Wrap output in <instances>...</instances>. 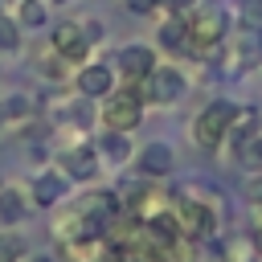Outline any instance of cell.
I'll return each instance as SVG.
<instances>
[{"instance_id": "obj_1", "label": "cell", "mask_w": 262, "mask_h": 262, "mask_svg": "<svg viewBox=\"0 0 262 262\" xmlns=\"http://www.w3.org/2000/svg\"><path fill=\"white\" fill-rule=\"evenodd\" d=\"M233 119H237V106H233V102H225V98H213L209 106H201V115L192 119V139H196V147L217 151V147L225 143V135H229Z\"/></svg>"}, {"instance_id": "obj_2", "label": "cell", "mask_w": 262, "mask_h": 262, "mask_svg": "<svg viewBox=\"0 0 262 262\" xmlns=\"http://www.w3.org/2000/svg\"><path fill=\"white\" fill-rule=\"evenodd\" d=\"M98 119H102L106 131L131 135V131L139 127V119H143V98H139V90H135V86L111 90V94L102 98V106H98Z\"/></svg>"}, {"instance_id": "obj_3", "label": "cell", "mask_w": 262, "mask_h": 262, "mask_svg": "<svg viewBox=\"0 0 262 262\" xmlns=\"http://www.w3.org/2000/svg\"><path fill=\"white\" fill-rule=\"evenodd\" d=\"M184 29H188V53L209 57V53L225 41V33H229V16H225L221 8H196V12L184 20Z\"/></svg>"}, {"instance_id": "obj_4", "label": "cell", "mask_w": 262, "mask_h": 262, "mask_svg": "<svg viewBox=\"0 0 262 262\" xmlns=\"http://www.w3.org/2000/svg\"><path fill=\"white\" fill-rule=\"evenodd\" d=\"M135 90H139V98H147V102H156V106H172V102L184 98L188 82H184V74H180L176 66H156L143 82H135Z\"/></svg>"}, {"instance_id": "obj_5", "label": "cell", "mask_w": 262, "mask_h": 262, "mask_svg": "<svg viewBox=\"0 0 262 262\" xmlns=\"http://www.w3.org/2000/svg\"><path fill=\"white\" fill-rule=\"evenodd\" d=\"M25 192H29V201H33L37 209H57V205L70 196V176H66L61 168H41V172L25 184Z\"/></svg>"}, {"instance_id": "obj_6", "label": "cell", "mask_w": 262, "mask_h": 262, "mask_svg": "<svg viewBox=\"0 0 262 262\" xmlns=\"http://www.w3.org/2000/svg\"><path fill=\"white\" fill-rule=\"evenodd\" d=\"M49 45H53V49H57L70 66H82V61L90 57V37H86L82 20H61V25H53Z\"/></svg>"}, {"instance_id": "obj_7", "label": "cell", "mask_w": 262, "mask_h": 262, "mask_svg": "<svg viewBox=\"0 0 262 262\" xmlns=\"http://www.w3.org/2000/svg\"><path fill=\"white\" fill-rule=\"evenodd\" d=\"M111 66H119V74L135 86V82H143L160 61H156V49L151 45H143V41H131V45H123L119 53H115V61Z\"/></svg>"}, {"instance_id": "obj_8", "label": "cell", "mask_w": 262, "mask_h": 262, "mask_svg": "<svg viewBox=\"0 0 262 262\" xmlns=\"http://www.w3.org/2000/svg\"><path fill=\"white\" fill-rule=\"evenodd\" d=\"M74 86L82 98H106L115 90V66L111 61H82L74 74Z\"/></svg>"}, {"instance_id": "obj_9", "label": "cell", "mask_w": 262, "mask_h": 262, "mask_svg": "<svg viewBox=\"0 0 262 262\" xmlns=\"http://www.w3.org/2000/svg\"><path fill=\"white\" fill-rule=\"evenodd\" d=\"M57 168L70 176V184L74 180H94L98 176V147L82 139V143H74V147H66L57 156Z\"/></svg>"}, {"instance_id": "obj_10", "label": "cell", "mask_w": 262, "mask_h": 262, "mask_svg": "<svg viewBox=\"0 0 262 262\" xmlns=\"http://www.w3.org/2000/svg\"><path fill=\"white\" fill-rule=\"evenodd\" d=\"M176 225H180L184 237H205V233L217 229V217H213V209L201 205V201H180V205H176Z\"/></svg>"}, {"instance_id": "obj_11", "label": "cell", "mask_w": 262, "mask_h": 262, "mask_svg": "<svg viewBox=\"0 0 262 262\" xmlns=\"http://www.w3.org/2000/svg\"><path fill=\"white\" fill-rule=\"evenodd\" d=\"M29 209H33V201H29V192L20 184H4L0 188V225L4 229H16L29 217Z\"/></svg>"}, {"instance_id": "obj_12", "label": "cell", "mask_w": 262, "mask_h": 262, "mask_svg": "<svg viewBox=\"0 0 262 262\" xmlns=\"http://www.w3.org/2000/svg\"><path fill=\"white\" fill-rule=\"evenodd\" d=\"M135 168H139L143 176H164V172L172 168V147H168V143H147V147L135 156Z\"/></svg>"}, {"instance_id": "obj_13", "label": "cell", "mask_w": 262, "mask_h": 262, "mask_svg": "<svg viewBox=\"0 0 262 262\" xmlns=\"http://www.w3.org/2000/svg\"><path fill=\"white\" fill-rule=\"evenodd\" d=\"M12 20L20 29H41L49 20V0H12Z\"/></svg>"}, {"instance_id": "obj_14", "label": "cell", "mask_w": 262, "mask_h": 262, "mask_svg": "<svg viewBox=\"0 0 262 262\" xmlns=\"http://www.w3.org/2000/svg\"><path fill=\"white\" fill-rule=\"evenodd\" d=\"M237 57H242L246 66H258V61H262V25H258V20H246V25L237 29Z\"/></svg>"}, {"instance_id": "obj_15", "label": "cell", "mask_w": 262, "mask_h": 262, "mask_svg": "<svg viewBox=\"0 0 262 262\" xmlns=\"http://www.w3.org/2000/svg\"><path fill=\"white\" fill-rule=\"evenodd\" d=\"M61 258L66 262H102V237H74V242H61Z\"/></svg>"}, {"instance_id": "obj_16", "label": "cell", "mask_w": 262, "mask_h": 262, "mask_svg": "<svg viewBox=\"0 0 262 262\" xmlns=\"http://www.w3.org/2000/svg\"><path fill=\"white\" fill-rule=\"evenodd\" d=\"M29 115H33V98H29V94H8V98H0V131L25 123Z\"/></svg>"}, {"instance_id": "obj_17", "label": "cell", "mask_w": 262, "mask_h": 262, "mask_svg": "<svg viewBox=\"0 0 262 262\" xmlns=\"http://www.w3.org/2000/svg\"><path fill=\"white\" fill-rule=\"evenodd\" d=\"M37 74H41V78H49V82H66L70 61H66L53 45H41V49H37Z\"/></svg>"}, {"instance_id": "obj_18", "label": "cell", "mask_w": 262, "mask_h": 262, "mask_svg": "<svg viewBox=\"0 0 262 262\" xmlns=\"http://www.w3.org/2000/svg\"><path fill=\"white\" fill-rule=\"evenodd\" d=\"M94 147H98V160H111V164H123V160L131 156V143H127V135H119V131H102Z\"/></svg>"}, {"instance_id": "obj_19", "label": "cell", "mask_w": 262, "mask_h": 262, "mask_svg": "<svg viewBox=\"0 0 262 262\" xmlns=\"http://www.w3.org/2000/svg\"><path fill=\"white\" fill-rule=\"evenodd\" d=\"M160 45L172 49V53H184V49H188V29H184L180 16H172V20L160 25Z\"/></svg>"}, {"instance_id": "obj_20", "label": "cell", "mask_w": 262, "mask_h": 262, "mask_svg": "<svg viewBox=\"0 0 262 262\" xmlns=\"http://www.w3.org/2000/svg\"><path fill=\"white\" fill-rule=\"evenodd\" d=\"M25 45V29L12 20L8 8H0V53H16Z\"/></svg>"}, {"instance_id": "obj_21", "label": "cell", "mask_w": 262, "mask_h": 262, "mask_svg": "<svg viewBox=\"0 0 262 262\" xmlns=\"http://www.w3.org/2000/svg\"><path fill=\"white\" fill-rule=\"evenodd\" d=\"M25 254H29L25 237L16 229H0V262H20Z\"/></svg>"}, {"instance_id": "obj_22", "label": "cell", "mask_w": 262, "mask_h": 262, "mask_svg": "<svg viewBox=\"0 0 262 262\" xmlns=\"http://www.w3.org/2000/svg\"><path fill=\"white\" fill-rule=\"evenodd\" d=\"M127 8L143 16V12H156V8H160V0H127Z\"/></svg>"}, {"instance_id": "obj_23", "label": "cell", "mask_w": 262, "mask_h": 262, "mask_svg": "<svg viewBox=\"0 0 262 262\" xmlns=\"http://www.w3.org/2000/svg\"><path fill=\"white\" fill-rule=\"evenodd\" d=\"M246 20H258L262 25V0H246Z\"/></svg>"}, {"instance_id": "obj_24", "label": "cell", "mask_w": 262, "mask_h": 262, "mask_svg": "<svg viewBox=\"0 0 262 262\" xmlns=\"http://www.w3.org/2000/svg\"><path fill=\"white\" fill-rule=\"evenodd\" d=\"M160 4H164V8H172V12H184V8H192L196 0H160Z\"/></svg>"}, {"instance_id": "obj_25", "label": "cell", "mask_w": 262, "mask_h": 262, "mask_svg": "<svg viewBox=\"0 0 262 262\" xmlns=\"http://www.w3.org/2000/svg\"><path fill=\"white\" fill-rule=\"evenodd\" d=\"M29 262H57V258H53V254H33Z\"/></svg>"}, {"instance_id": "obj_26", "label": "cell", "mask_w": 262, "mask_h": 262, "mask_svg": "<svg viewBox=\"0 0 262 262\" xmlns=\"http://www.w3.org/2000/svg\"><path fill=\"white\" fill-rule=\"evenodd\" d=\"M102 262H127V258H123V254H111V258H102Z\"/></svg>"}, {"instance_id": "obj_27", "label": "cell", "mask_w": 262, "mask_h": 262, "mask_svg": "<svg viewBox=\"0 0 262 262\" xmlns=\"http://www.w3.org/2000/svg\"><path fill=\"white\" fill-rule=\"evenodd\" d=\"M49 4H66V0H49Z\"/></svg>"}, {"instance_id": "obj_28", "label": "cell", "mask_w": 262, "mask_h": 262, "mask_svg": "<svg viewBox=\"0 0 262 262\" xmlns=\"http://www.w3.org/2000/svg\"><path fill=\"white\" fill-rule=\"evenodd\" d=\"M8 4H12V0H8Z\"/></svg>"}, {"instance_id": "obj_29", "label": "cell", "mask_w": 262, "mask_h": 262, "mask_svg": "<svg viewBox=\"0 0 262 262\" xmlns=\"http://www.w3.org/2000/svg\"><path fill=\"white\" fill-rule=\"evenodd\" d=\"M0 188H4V184H0Z\"/></svg>"}]
</instances>
